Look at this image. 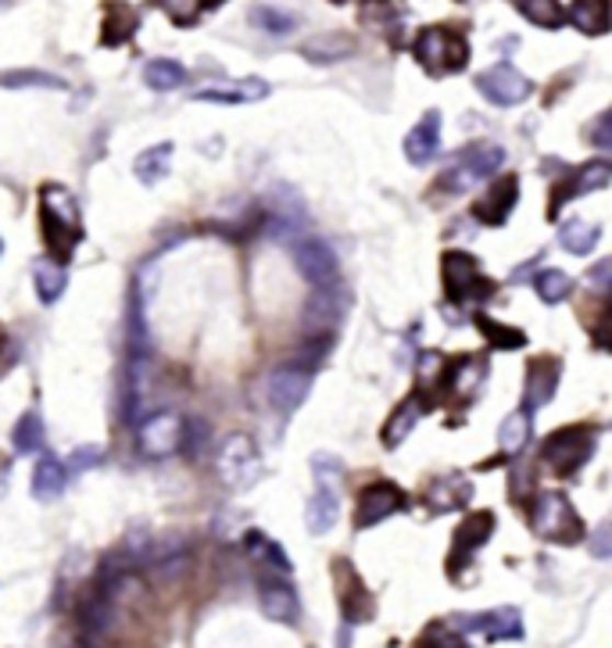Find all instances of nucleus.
<instances>
[{"label":"nucleus","instance_id":"16","mask_svg":"<svg viewBox=\"0 0 612 648\" xmlns=\"http://www.w3.org/2000/svg\"><path fill=\"white\" fill-rule=\"evenodd\" d=\"M563 380V359L559 355H534L526 362V380H523V409L537 412L544 409Z\"/></svg>","mask_w":612,"mask_h":648},{"label":"nucleus","instance_id":"36","mask_svg":"<svg viewBox=\"0 0 612 648\" xmlns=\"http://www.w3.org/2000/svg\"><path fill=\"white\" fill-rule=\"evenodd\" d=\"M534 291L544 305H563L569 294H574V280H569L563 269H544L534 276Z\"/></svg>","mask_w":612,"mask_h":648},{"label":"nucleus","instance_id":"14","mask_svg":"<svg viewBox=\"0 0 612 648\" xmlns=\"http://www.w3.org/2000/svg\"><path fill=\"white\" fill-rule=\"evenodd\" d=\"M476 90L484 93L487 101L498 104V107H512V104H523L530 93H534V83L515 69V65L509 61H498L495 69L480 72V79H476Z\"/></svg>","mask_w":612,"mask_h":648},{"label":"nucleus","instance_id":"47","mask_svg":"<svg viewBox=\"0 0 612 648\" xmlns=\"http://www.w3.org/2000/svg\"><path fill=\"white\" fill-rule=\"evenodd\" d=\"M101 463V448H76V455H72V463H68V469H72V474H83V469H93Z\"/></svg>","mask_w":612,"mask_h":648},{"label":"nucleus","instance_id":"35","mask_svg":"<svg viewBox=\"0 0 612 648\" xmlns=\"http://www.w3.org/2000/svg\"><path fill=\"white\" fill-rule=\"evenodd\" d=\"M609 183H612V158H591L574 172V194L577 197L605 191Z\"/></svg>","mask_w":612,"mask_h":648},{"label":"nucleus","instance_id":"32","mask_svg":"<svg viewBox=\"0 0 612 648\" xmlns=\"http://www.w3.org/2000/svg\"><path fill=\"white\" fill-rule=\"evenodd\" d=\"M172 155H175V147L169 140L147 147V151L136 158V180H140L144 186L161 183L169 175V169H172Z\"/></svg>","mask_w":612,"mask_h":648},{"label":"nucleus","instance_id":"19","mask_svg":"<svg viewBox=\"0 0 612 648\" xmlns=\"http://www.w3.org/2000/svg\"><path fill=\"white\" fill-rule=\"evenodd\" d=\"M258 605H262V613L272 619V624L294 627L297 619H302V599H297V591L287 584V580L262 577V588H258Z\"/></svg>","mask_w":612,"mask_h":648},{"label":"nucleus","instance_id":"44","mask_svg":"<svg viewBox=\"0 0 612 648\" xmlns=\"http://www.w3.org/2000/svg\"><path fill=\"white\" fill-rule=\"evenodd\" d=\"M591 341H594L598 351H609L612 355V305H602V319L594 322Z\"/></svg>","mask_w":612,"mask_h":648},{"label":"nucleus","instance_id":"37","mask_svg":"<svg viewBox=\"0 0 612 648\" xmlns=\"http://www.w3.org/2000/svg\"><path fill=\"white\" fill-rule=\"evenodd\" d=\"M44 423H39L36 412H25L22 420L15 423V430H11V444H15L19 455H36L44 452Z\"/></svg>","mask_w":612,"mask_h":648},{"label":"nucleus","instance_id":"22","mask_svg":"<svg viewBox=\"0 0 612 648\" xmlns=\"http://www.w3.org/2000/svg\"><path fill=\"white\" fill-rule=\"evenodd\" d=\"M269 98V83L262 79H215V83L194 90V101H212V104H248Z\"/></svg>","mask_w":612,"mask_h":648},{"label":"nucleus","instance_id":"28","mask_svg":"<svg viewBox=\"0 0 612 648\" xmlns=\"http://www.w3.org/2000/svg\"><path fill=\"white\" fill-rule=\"evenodd\" d=\"M419 416H427L423 412V405H419L416 395H408L398 409L390 412V420L384 423V434H379V441H384V448H401V441L412 434V427L419 423Z\"/></svg>","mask_w":612,"mask_h":648},{"label":"nucleus","instance_id":"33","mask_svg":"<svg viewBox=\"0 0 612 648\" xmlns=\"http://www.w3.org/2000/svg\"><path fill=\"white\" fill-rule=\"evenodd\" d=\"M602 240V226H594L588 219H569L559 229V245L566 248V254H591Z\"/></svg>","mask_w":612,"mask_h":648},{"label":"nucleus","instance_id":"24","mask_svg":"<svg viewBox=\"0 0 612 648\" xmlns=\"http://www.w3.org/2000/svg\"><path fill=\"white\" fill-rule=\"evenodd\" d=\"M569 25L583 36H605L612 30V0H574L569 4Z\"/></svg>","mask_w":612,"mask_h":648},{"label":"nucleus","instance_id":"7","mask_svg":"<svg viewBox=\"0 0 612 648\" xmlns=\"http://www.w3.org/2000/svg\"><path fill=\"white\" fill-rule=\"evenodd\" d=\"M506 166V151L498 144H469L466 151H458L447 172L438 180V191L447 194H466L469 186L484 183L487 175H495Z\"/></svg>","mask_w":612,"mask_h":648},{"label":"nucleus","instance_id":"31","mask_svg":"<svg viewBox=\"0 0 612 648\" xmlns=\"http://www.w3.org/2000/svg\"><path fill=\"white\" fill-rule=\"evenodd\" d=\"M515 11L537 30H563L569 22V11L559 4V0H515Z\"/></svg>","mask_w":612,"mask_h":648},{"label":"nucleus","instance_id":"9","mask_svg":"<svg viewBox=\"0 0 612 648\" xmlns=\"http://www.w3.org/2000/svg\"><path fill=\"white\" fill-rule=\"evenodd\" d=\"M495 526H498V516L491 509H476V512H466V516H462V523L455 526V534H452L455 537L452 552H447V577L455 580L473 562L476 552L491 545Z\"/></svg>","mask_w":612,"mask_h":648},{"label":"nucleus","instance_id":"12","mask_svg":"<svg viewBox=\"0 0 612 648\" xmlns=\"http://www.w3.org/2000/svg\"><path fill=\"white\" fill-rule=\"evenodd\" d=\"M291 259L311 287H340V265L330 245H322L316 237H297L291 245Z\"/></svg>","mask_w":612,"mask_h":648},{"label":"nucleus","instance_id":"6","mask_svg":"<svg viewBox=\"0 0 612 648\" xmlns=\"http://www.w3.org/2000/svg\"><path fill=\"white\" fill-rule=\"evenodd\" d=\"M311 474H316V494L308 502L305 526L311 534H330L340 520V477H344V466L333 455H311Z\"/></svg>","mask_w":612,"mask_h":648},{"label":"nucleus","instance_id":"27","mask_svg":"<svg viewBox=\"0 0 612 648\" xmlns=\"http://www.w3.org/2000/svg\"><path fill=\"white\" fill-rule=\"evenodd\" d=\"M33 287H36V298L39 305H58L61 302V294L68 287V280H65V262L58 259H36L33 262Z\"/></svg>","mask_w":612,"mask_h":648},{"label":"nucleus","instance_id":"17","mask_svg":"<svg viewBox=\"0 0 612 648\" xmlns=\"http://www.w3.org/2000/svg\"><path fill=\"white\" fill-rule=\"evenodd\" d=\"M186 444V423L175 412H155L140 423V452L151 458H166Z\"/></svg>","mask_w":612,"mask_h":648},{"label":"nucleus","instance_id":"42","mask_svg":"<svg viewBox=\"0 0 612 648\" xmlns=\"http://www.w3.org/2000/svg\"><path fill=\"white\" fill-rule=\"evenodd\" d=\"M577 194H574V172L569 175H563V180H555L552 183V201H548V219L555 223L563 215V205L566 201H574Z\"/></svg>","mask_w":612,"mask_h":648},{"label":"nucleus","instance_id":"25","mask_svg":"<svg viewBox=\"0 0 612 648\" xmlns=\"http://www.w3.org/2000/svg\"><path fill=\"white\" fill-rule=\"evenodd\" d=\"M243 548H248V556L258 566H265V570L280 573V577H291V570H294L291 556L280 548V542H272L265 531H248V534H243Z\"/></svg>","mask_w":612,"mask_h":648},{"label":"nucleus","instance_id":"43","mask_svg":"<svg viewBox=\"0 0 612 648\" xmlns=\"http://www.w3.org/2000/svg\"><path fill=\"white\" fill-rule=\"evenodd\" d=\"M588 283H591V287H594L598 294H602V298H612V254H609V259L598 262V265H591Z\"/></svg>","mask_w":612,"mask_h":648},{"label":"nucleus","instance_id":"46","mask_svg":"<svg viewBox=\"0 0 612 648\" xmlns=\"http://www.w3.org/2000/svg\"><path fill=\"white\" fill-rule=\"evenodd\" d=\"M591 144L602 147V151H612V107L594 123V129H591Z\"/></svg>","mask_w":612,"mask_h":648},{"label":"nucleus","instance_id":"41","mask_svg":"<svg viewBox=\"0 0 612 648\" xmlns=\"http://www.w3.org/2000/svg\"><path fill=\"white\" fill-rule=\"evenodd\" d=\"M161 8H166V15L180 25H194L204 11V0H161Z\"/></svg>","mask_w":612,"mask_h":648},{"label":"nucleus","instance_id":"5","mask_svg":"<svg viewBox=\"0 0 612 648\" xmlns=\"http://www.w3.org/2000/svg\"><path fill=\"white\" fill-rule=\"evenodd\" d=\"M441 287H444L447 305L469 308V305H480V302L491 298L495 280L484 273L480 262H476L469 251L447 248L441 254Z\"/></svg>","mask_w":612,"mask_h":648},{"label":"nucleus","instance_id":"18","mask_svg":"<svg viewBox=\"0 0 612 648\" xmlns=\"http://www.w3.org/2000/svg\"><path fill=\"white\" fill-rule=\"evenodd\" d=\"M452 624L458 630L480 634L487 641H506V638H523V624H520V610H491V613H462Z\"/></svg>","mask_w":612,"mask_h":648},{"label":"nucleus","instance_id":"39","mask_svg":"<svg viewBox=\"0 0 612 648\" xmlns=\"http://www.w3.org/2000/svg\"><path fill=\"white\" fill-rule=\"evenodd\" d=\"M251 19H254L258 30H265L272 36H283V33H294L297 30V19L294 15H287V11H276V8H265V4L254 8Z\"/></svg>","mask_w":612,"mask_h":648},{"label":"nucleus","instance_id":"40","mask_svg":"<svg viewBox=\"0 0 612 648\" xmlns=\"http://www.w3.org/2000/svg\"><path fill=\"white\" fill-rule=\"evenodd\" d=\"M4 87L19 90V87H44V90H65V83L50 72H36V69H11L4 72Z\"/></svg>","mask_w":612,"mask_h":648},{"label":"nucleus","instance_id":"20","mask_svg":"<svg viewBox=\"0 0 612 648\" xmlns=\"http://www.w3.org/2000/svg\"><path fill=\"white\" fill-rule=\"evenodd\" d=\"M438 151H441V112L438 107H430V112L408 129L405 158L412 161V166H430V161L438 158Z\"/></svg>","mask_w":612,"mask_h":648},{"label":"nucleus","instance_id":"34","mask_svg":"<svg viewBox=\"0 0 612 648\" xmlns=\"http://www.w3.org/2000/svg\"><path fill=\"white\" fill-rule=\"evenodd\" d=\"M144 83L151 90H158V93L180 90V87H186V69L172 58H155V61L144 65Z\"/></svg>","mask_w":612,"mask_h":648},{"label":"nucleus","instance_id":"29","mask_svg":"<svg viewBox=\"0 0 612 648\" xmlns=\"http://www.w3.org/2000/svg\"><path fill=\"white\" fill-rule=\"evenodd\" d=\"M530 416H534V412L520 409V412L506 416V423H501V430H498V448H501V455H506V458H520V452L530 444V430H534Z\"/></svg>","mask_w":612,"mask_h":648},{"label":"nucleus","instance_id":"23","mask_svg":"<svg viewBox=\"0 0 612 648\" xmlns=\"http://www.w3.org/2000/svg\"><path fill=\"white\" fill-rule=\"evenodd\" d=\"M68 474H72V469H68L61 458L39 455V463L33 469V484H30L36 502H58L68 488Z\"/></svg>","mask_w":612,"mask_h":648},{"label":"nucleus","instance_id":"49","mask_svg":"<svg viewBox=\"0 0 612 648\" xmlns=\"http://www.w3.org/2000/svg\"><path fill=\"white\" fill-rule=\"evenodd\" d=\"M333 4H344V0H333Z\"/></svg>","mask_w":612,"mask_h":648},{"label":"nucleus","instance_id":"10","mask_svg":"<svg viewBox=\"0 0 612 648\" xmlns=\"http://www.w3.org/2000/svg\"><path fill=\"white\" fill-rule=\"evenodd\" d=\"M408 509V494L398 488L394 480H373L365 484L355 498V531H370V526L390 520L394 512H405Z\"/></svg>","mask_w":612,"mask_h":648},{"label":"nucleus","instance_id":"48","mask_svg":"<svg viewBox=\"0 0 612 648\" xmlns=\"http://www.w3.org/2000/svg\"><path fill=\"white\" fill-rule=\"evenodd\" d=\"M223 0H204V11H212V8H219Z\"/></svg>","mask_w":612,"mask_h":648},{"label":"nucleus","instance_id":"30","mask_svg":"<svg viewBox=\"0 0 612 648\" xmlns=\"http://www.w3.org/2000/svg\"><path fill=\"white\" fill-rule=\"evenodd\" d=\"M476 322V330L484 333V341L498 348V351H515V348H526V333L520 327H509V322H498L495 316H487V312H476L473 316Z\"/></svg>","mask_w":612,"mask_h":648},{"label":"nucleus","instance_id":"1","mask_svg":"<svg viewBox=\"0 0 612 648\" xmlns=\"http://www.w3.org/2000/svg\"><path fill=\"white\" fill-rule=\"evenodd\" d=\"M36 219H39V237L50 259L72 262V254L83 240V215H79L76 197L58 183H44L36 194Z\"/></svg>","mask_w":612,"mask_h":648},{"label":"nucleus","instance_id":"45","mask_svg":"<svg viewBox=\"0 0 612 648\" xmlns=\"http://www.w3.org/2000/svg\"><path fill=\"white\" fill-rule=\"evenodd\" d=\"M588 548H591V556H594V559H612V520L598 526L594 537L588 542Z\"/></svg>","mask_w":612,"mask_h":648},{"label":"nucleus","instance_id":"26","mask_svg":"<svg viewBox=\"0 0 612 648\" xmlns=\"http://www.w3.org/2000/svg\"><path fill=\"white\" fill-rule=\"evenodd\" d=\"M473 498V484L462 477H441L427 488V509L430 512H455Z\"/></svg>","mask_w":612,"mask_h":648},{"label":"nucleus","instance_id":"15","mask_svg":"<svg viewBox=\"0 0 612 648\" xmlns=\"http://www.w3.org/2000/svg\"><path fill=\"white\" fill-rule=\"evenodd\" d=\"M258 444L248 434H229L219 452V477L226 488H248L258 477Z\"/></svg>","mask_w":612,"mask_h":648},{"label":"nucleus","instance_id":"4","mask_svg":"<svg viewBox=\"0 0 612 648\" xmlns=\"http://www.w3.org/2000/svg\"><path fill=\"white\" fill-rule=\"evenodd\" d=\"M594 444H598V427H591V423L559 427L541 441V463L548 466L559 480H569L591 463Z\"/></svg>","mask_w":612,"mask_h":648},{"label":"nucleus","instance_id":"8","mask_svg":"<svg viewBox=\"0 0 612 648\" xmlns=\"http://www.w3.org/2000/svg\"><path fill=\"white\" fill-rule=\"evenodd\" d=\"M333 584H337V605H340L344 624H351V627L370 624V619L376 616V599H373V591L365 588V580L355 570V562L337 556L333 559Z\"/></svg>","mask_w":612,"mask_h":648},{"label":"nucleus","instance_id":"11","mask_svg":"<svg viewBox=\"0 0 612 648\" xmlns=\"http://www.w3.org/2000/svg\"><path fill=\"white\" fill-rule=\"evenodd\" d=\"M515 205H520V175L501 172L487 183V191L469 205V215L480 226H506Z\"/></svg>","mask_w":612,"mask_h":648},{"label":"nucleus","instance_id":"3","mask_svg":"<svg viewBox=\"0 0 612 648\" xmlns=\"http://www.w3.org/2000/svg\"><path fill=\"white\" fill-rule=\"evenodd\" d=\"M530 531H534L541 542L552 545H580L588 537V526H583L580 512L574 502L566 498V491H541L526 509Z\"/></svg>","mask_w":612,"mask_h":648},{"label":"nucleus","instance_id":"21","mask_svg":"<svg viewBox=\"0 0 612 648\" xmlns=\"http://www.w3.org/2000/svg\"><path fill=\"white\" fill-rule=\"evenodd\" d=\"M140 30V11L126 0H104L101 19V47H126Z\"/></svg>","mask_w":612,"mask_h":648},{"label":"nucleus","instance_id":"2","mask_svg":"<svg viewBox=\"0 0 612 648\" xmlns=\"http://www.w3.org/2000/svg\"><path fill=\"white\" fill-rule=\"evenodd\" d=\"M412 54L430 79H447L469 69V39L452 25H427L412 39Z\"/></svg>","mask_w":612,"mask_h":648},{"label":"nucleus","instance_id":"38","mask_svg":"<svg viewBox=\"0 0 612 648\" xmlns=\"http://www.w3.org/2000/svg\"><path fill=\"white\" fill-rule=\"evenodd\" d=\"M537 494H541V488H537V480H534V466L515 463L512 474H509V498H512L515 505L530 509V502H534Z\"/></svg>","mask_w":612,"mask_h":648},{"label":"nucleus","instance_id":"13","mask_svg":"<svg viewBox=\"0 0 612 648\" xmlns=\"http://www.w3.org/2000/svg\"><path fill=\"white\" fill-rule=\"evenodd\" d=\"M311 380H316V370L305 366V362H287V366L272 370L269 384H265V395L272 401V409H280V412L302 409L308 390H311Z\"/></svg>","mask_w":612,"mask_h":648}]
</instances>
